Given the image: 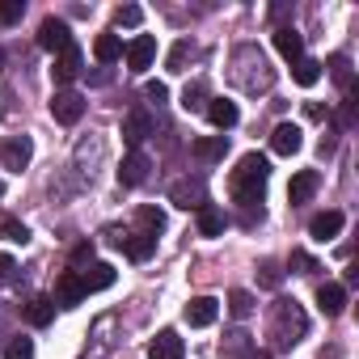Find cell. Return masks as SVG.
Masks as SVG:
<instances>
[{"mask_svg":"<svg viewBox=\"0 0 359 359\" xmlns=\"http://www.w3.org/2000/svg\"><path fill=\"white\" fill-rule=\"evenodd\" d=\"M266 177H271L266 156L245 152V156L237 161L233 177H229V191H233V199H237L241 208H258V203H262V191H266ZM258 212H262V208H258Z\"/></svg>","mask_w":359,"mask_h":359,"instance_id":"6da1fadb","label":"cell"},{"mask_svg":"<svg viewBox=\"0 0 359 359\" xmlns=\"http://www.w3.org/2000/svg\"><path fill=\"white\" fill-rule=\"evenodd\" d=\"M266 334H271L275 351L296 346V342L309 334V317H304V309H300L296 300H275V304H271V325H266Z\"/></svg>","mask_w":359,"mask_h":359,"instance_id":"7a4b0ae2","label":"cell"},{"mask_svg":"<svg viewBox=\"0 0 359 359\" xmlns=\"http://www.w3.org/2000/svg\"><path fill=\"white\" fill-rule=\"evenodd\" d=\"M30 156H34L30 135H5V140H0V165H5V169L22 173V169L30 165Z\"/></svg>","mask_w":359,"mask_h":359,"instance_id":"3957f363","label":"cell"},{"mask_svg":"<svg viewBox=\"0 0 359 359\" xmlns=\"http://www.w3.org/2000/svg\"><path fill=\"white\" fill-rule=\"evenodd\" d=\"M51 114H55V123L72 127V123L85 118V97L72 93V89H55V97H51Z\"/></svg>","mask_w":359,"mask_h":359,"instance_id":"277c9868","label":"cell"},{"mask_svg":"<svg viewBox=\"0 0 359 359\" xmlns=\"http://www.w3.org/2000/svg\"><path fill=\"white\" fill-rule=\"evenodd\" d=\"M123 55H127V68H131V72H148L152 60H156V43H152L148 34H135V39L123 47Z\"/></svg>","mask_w":359,"mask_h":359,"instance_id":"5b68a950","label":"cell"},{"mask_svg":"<svg viewBox=\"0 0 359 359\" xmlns=\"http://www.w3.org/2000/svg\"><path fill=\"white\" fill-rule=\"evenodd\" d=\"M81 76V47L72 43V47H64L60 55H55V64H51V81L64 89V85H72Z\"/></svg>","mask_w":359,"mask_h":359,"instance_id":"8992f818","label":"cell"},{"mask_svg":"<svg viewBox=\"0 0 359 359\" xmlns=\"http://www.w3.org/2000/svg\"><path fill=\"white\" fill-rule=\"evenodd\" d=\"M39 47L43 51H64V47H72V34H68V22H60V18H47L43 26H39Z\"/></svg>","mask_w":359,"mask_h":359,"instance_id":"52a82bcc","label":"cell"},{"mask_svg":"<svg viewBox=\"0 0 359 359\" xmlns=\"http://www.w3.org/2000/svg\"><path fill=\"white\" fill-rule=\"evenodd\" d=\"M152 135V114L148 110H131L127 118H123V140H127V148L131 152H140V144Z\"/></svg>","mask_w":359,"mask_h":359,"instance_id":"ba28073f","label":"cell"},{"mask_svg":"<svg viewBox=\"0 0 359 359\" xmlns=\"http://www.w3.org/2000/svg\"><path fill=\"white\" fill-rule=\"evenodd\" d=\"M85 296H89V292H85V283H81V271H64L60 283H55V304H60V309H76Z\"/></svg>","mask_w":359,"mask_h":359,"instance_id":"9c48e42d","label":"cell"},{"mask_svg":"<svg viewBox=\"0 0 359 359\" xmlns=\"http://www.w3.org/2000/svg\"><path fill=\"white\" fill-rule=\"evenodd\" d=\"M300 144H304V131H300L296 123H279V127L271 131V152H279V156H296Z\"/></svg>","mask_w":359,"mask_h":359,"instance_id":"30bf717a","label":"cell"},{"mask_svg":"<svg viewBox=\"0 0 359 359\" xmlns=\"http://www.w3.org/2000/svg\"><path fill=\"white\" fill-rule=\"evenodd\" d=\"M169 199H173V208H187V212L208 208V191H203V182H177V187L169 191Z\"/></svg>","mask_w":359,"mask_h":359,"instance_id":"8fae6325","label":"cell"},{"mask_svg":"<svg viewBox=\"0 0 359 359\" xmlns=\"http://www.w3.org/2000/svg\"><path fill=\"white\" fill-rule=\"evenodd\" d=\"M187 325H195V330H203V325H212L216 317H220V300H212V296H195L191 304H187Z\"/></svg>","mask_w":359,"mask_h":359,"instance_id":"7c38bea8","label":"cell"},{"mask_svg":"<svg viewBox=\"0 0 359 359\" xmlns=\"http://www.w3.org/2000/svg\"><path fill=\"white\" fill-rule=\"evenodd\" d=\"M148 359H182V338H177V330H161L148 342Z\"/></svg>","mask_w":359,"mask_h":359,"instance_id":"4fadbf2b","label":"cell"},{"mask_svg":"<svg viewBox=\"0 0 359 359\" xmlns=\"http://www.w3.org/2000/svg\"><path fill=\"white\" fill-rule=\"evenodd\" d=\"M144 177H148V156L144 152H127L123 169H118V187H140Z\"/></svg>","mask_w":359,"mask_h":359,"instance_id":"5bb4252c","label":"cell"},{"mask_svg":"<svg viewBox=\"0 0 359 359\" xmlns=\"http://www.w3.org/2000/svg\"><path fill=\"white\" fill-rule=\"evenodd\" d=\"M203 110H208V118H212L220 131L237 127V118H241V114H237V102H229V97H208V106H203Z\"/></svg>","mask_w":359,"mask_h":359,"instance_id":"9a60e30c","label":"cell"},{"mask_svg":"<svg viewBox=\"0 0 359 359\" xmlns=\"http://www.w3.org/2000/svg\"><path fill=\"white\" fill-rule=\"evenodd\" d=\"M338 233H342V212H317L309 220V237H317V241H334Z\"/></svg>","mask_w":359,"mask_h":359,"instance_id":"2e32d148","label":"cell"},{"mask_svg":"<svg viewBox=\"0 0 359 359\" xmlns=\"http://www.w3.org/2000/svg\"><path fill=\"white\" fill-rule=\"evenodd\" d=\"M317 309H321L325 317H338V313L346 309V287H342V283H321V287H317Z\"/></svg>","mask_w":359,"mask_h":359,"instance_id":"e0dca14e","label":"cell"},{"mask_svg":"<svg viewBox=\"0 0 359 359\" xmlns=\"http://www.w3.org/2000/svg\"><path fill=\"white\" fill-rule=\"evenodd\" d=\"M275 47H279V55H283V60H292V64L304 55V39H300V30H296V26H279V30H275Z\"/></svg>","mask_w":359,"mask_h":359,"instance_id":"ac0fdd59","label":"cell"},{"mask_svg":"<svg viewBox=\"0 0 359 359\" xmlns=\"http://www.w3.org/2000/svg\"><path fill=\"white\" fill-rule=\"evenodd\" d=\"M191 152L199 156V161H224V152H229V135H199L195 144H191Z\"/></svg>","mask_w":359,"mask_h":359,"instance_id":"d6986e66","label":"cell"},{"mask_svg":"<svg viewBox=\"0 0 359 359\" xmlns=\"http://www.w3.org/2000/svg\"><path fill=\"white\" fill-rule=\"evenodd\" d=\"M131 262H144V258H152V250H156V237L152 233H131V237H123V245H118Z\"/></svg>","mask_w":359,"mask_h":359,"instance_id":"ffe728a7","label":"cell"},{"mask_svg":"<svg viewBox=\"0 0 359 359\" xmlns=\"http://www.w3.org/2000/svg\"><path fill=\"white\" fill-rule=\"evenodd\" d=\"M81 283H85V292H106L114 283V266L110 262H89V271H81Z\"/></svg>","mask_w":359,"mask_h":359,"instance_id":"44dd1931","label":"cell"},{"mask_svg":"<svg viewBox=\"0 0 359 359\" xmlns=\"http://www.w3.org/2000/svg\"><path fill=\"white\" fill-rule=\"evenodd\" d=\"M313 191H317V173H313V169H300V173L292 177V187H287V199H292V203H309Z\"/></svg>","mask_w":359,"mask_h":359,"instance_id":"7402d4cb","label":"cell"},{"mask_svg":"<svg viewBox=\"0 0 359 359\" xmlns=\"http://www.w3.org/2000/svg\"><path fill=\"white\" fill-rule=\"evenodd\" d=\"M51 317H55V300L51 296H34L26 304V321L30 325H51Z\"/></svg>","mask_w":359,"mask_h":359,"instance_id":"603a6c76","label":"cell"},{"mask_svg":"<svg viewBox=\"0 0 359 359\" xmlns=\"http://www.w3.org/2000/svg\"><path fill=\"white\" fill-rule=\"evenodd\" d=\"M93 55H97L102 64H114V60H123V39H118V34H97V43H93Z\"/></svg>","mask_w":359,"mask_h":359,"instance_id":"cb8c5ba5","label":"cell"},{"mask_svg":"<svg viewBox=\"0 0 359 359\" xmlns=\"http://www.w3.org/2000/svg\"><path fill=\"white\" fill-rule=\"evenodd\" d=\"M292 81H296V85H304V89H309V85H317V81H321V64H317V60H309V55H300V60L292 64Z\"/></svg>","mask_w":359,"mask_h":359,"instance_id":"d4e9b609","label":"cell"},{"mask_svg":"<svg viewBox=\"0 0 359 359\" xmlns=\"http://www.w3.org/2000/svg\"><path fill=\"white\" fill-rule=\"evenodd\" d=\"M224 224H229V220H224V212H220V208H212V203H208V208H199V233H203V237H220V233H224Z\"/></svg>","mask_w":359,"mask_h":359,"instance_id":"484cf974","label":"cell"},{"mask_svg":"<svg viewBox=\"0 0 359 359\" xmlns=\"http://www.w3.org/2000/svg\"><path fill=\"white\" fill-rule=\"evenodd\" d=\"M135 220H140V224H144V233H152V237H156V233H165V212H161V208H152V203H144V208L135 212Z\"/></svg>","mask_w":359,"mask_h":359,"instance_id":"4316f807","label":"cell"},{"mask_svg":"<svg viewBox=\"0 0 359 359\" xmlns=\"http://www.w3.org/2000/svg\"><path fill=\"white\" fill-rule=\"evenodd\" d=\"M191 51H195V47H191L187 39H182V43H173V51H169L165 68H169V72H187V60H191Z\"/></svg>","mask_w":359,"mask_h":359,"instance_id":"83f0119b","label":"cell"},{"mask_svg":"<svg viewBox=\"0 0 359 359\" xmlns=\"http://www.w3.org/2000/svg\"><path fill=\"white\" fill-rule=\"evenodd\" d=\"M287 266H292L296 275H317V271H321V262H317L313 254H304V250H292V258H287Z\"/></svg>","mask_w":359,"mask_h":359,"instance_id":"f1b7e54d","label":"cell"},{"mask_svg":"<svg viewBox=\"0 0 359 359\" xmlns=\"http://www.w3.org/2000/svg\"><path fill=\"white\" fill-rule=\"evenodd\" d=\"M0 237L13 241V245H26V241H30V229H26L22 220H0Z\"/></svg>","mask_w":359,"mask_h":359,"instance_id":"f546056e","label":"cell"},{"mask_svg":"<svg viewBox=\"0 0 359 359\" xmlns=\"http://www.w3.org/2000/svg\"><path fill=\"white\" fill-rule=\"evenodd\" d=\"M229 313H233V317H250V313H254V296L241 292V287L229 292Z\"/></svg>","mask_w":359,"mask_h":359,"instance_id":"4dcf8cb0","label":"cell"},{"mask_svg":"<svg viewBox=\"0 0 359 359\" xmlns=\"http://www.w3.org/2000/svg\"><path fill=\"white\" fill-rule=\"evenodd\" d=\"M5 359H34V342H30V338H9Z\"/></svg>","mask_w":359,"mask_h":359,"instance_id":"1f68e13d","label":"cell"},{"mask_svg":"<svg viewBox=\"0 0 359 359\" xmlns=\"http://www.w3.org/2000/svg\"><path fill=\"white\" fill-rule=\"evenodd\" d=\"M330 68H334V81L342 89H351V60L346 55H330Z\"/></svg>","mask_w":359,"mask_h":359,"instance_id":"d6a6232c","label":"cell"},{"mask_svg":"<svg viewBox=\"0 0 359 359\" xmlns=\"http://www.w3.org/2000/svg\"><path fill=\"white\" fill-rule=\"evenodd\" d=\"M114 22H118V26H140L144 13H140V5H118V9H114Z\"/></svg>","mask_w":359,"mask_h":359,"instance_id":"836d02e7","label":"cell"},{"mask_svg":"<svg viewBox=\"0 0 359 359\" xmlns=\"http://www.w3.org/2000/svg\"><path fill=\"white\" fill-rule=\"evenodd\" d=\"M182 110H203V85H187V93H182Z\"/></svg>","mask_w":359,"mask_h":359,"instance_id":"e575fe53","label":"cell"},{"mask_svg":"<svg viewBox=\"0 0 359 359\" xmlns=\"http://www.w3.org/2000/svg\"><path fill=\"white\" fill-rule=\"evenodd\" d=\"M22 13H26L22 0H5V5H0V22H18Z\"/></svg>","mask_w":359,"mask_h":359,"instance_id":"d590c367","label":"cell"},{"mask_svg":"<svg viewBox=\"0 0 359 359\" xmlns=\"http://www.w3.org/2000/svg\"><path fill=\"white\" fill-rule=\"evenodd\" d=\"M283 283V271L275 262H262V287H279Z\"/></svg>","mask_w":359,"mask_h":359,"instance_id":"8d00e7d4","label":"cell"},{"mask_svg":"<svg viewBox=\"0 0 359 359\" xmlns=\"http://www.w3.org/2000/svg\"><path fill=\"white\" fill-rule=\"evenodd\" d=\"M144 97H148V102H156V106H161V102H165V97H169V89H165V85H161V81H148V85H144Z\"/></svg>","mask_w":359,"mask_h":359,"instance_id":"74e56055","label":"cell"},{"mask_svg":"<svg viewBox=\"0 0 359 359\" xmlns=\"http://www.w3.org/2000/svg\"><path fill=\"white\" fill-rule=\"evenodd\" d=\"M13 271H18V266H13V258H9V254H0V283H9V279H13Z\"/></svg>","mask_w":359,"mask_h":359,"instance_id":"f35d334b","label":"cell"},{"mask_svg":"<svg viewBox=\"0 0 359 359\" xmlns=\"http://www.w3.org/2000/svg\"><path fill=\"white\" fill-rule=\"evenodd\" d=\"M85 258H93V245H89V241H81V245L72 250V262H76V266H81Z\"/></svg>","mask_w":359,"mask_h":359,"instance_id":"ab89813d","label":"cell"},{"mask_svg":"<svg viewBox=\"0 0 359 359\" xmlns=\"http://www.w3.org/2000/svg\"><path fill=\"white\" fill-rule=\"evenodd\" d=\"M304 114H309V118H325V110H321L317 102H309V106H304Z\"/></svg>","mask_w":359,"mask_h":359,"instance_id":"60d3db41","label":"cell"},{"mask_svg":"<svg viewBox=\"0 0 359 359\" xmlns=\"http://www.w3.org/2000/svg\"><path fill=\"white\" fill-rule=\"evenodd\" d=\"M0 72H5V51H0Z\"/></svg>","mask_w":359,"mask_h":359,"instance_id":"b9f144b4","label":"cell"},{"mask_svg":"<svg viewBox=\"0 0 359 359\" xmlns=\"http://www.w3.org/2000/svg\"><path fill=\"white\" fill-rule=\"evenodd\" d=\"M0 195H5V182H0Z\"/></svg>","mask_w":359,"mask_h":359,"instance_id":"7bdbcfd3","label":"cell"},{"mask_svg":"<svg viewBox=\"0 0 359 359\" xmlns=\"http://www.w3.org/2000/svg\"><path fill=\"white\" fill-rule=\"evenodd\" d=\"M254 359H266V355H254Z\"/></svg>","mask_w":359,"mask_h":359,"instance_id":"ee69618b","label":"cell"}]
</instances>
